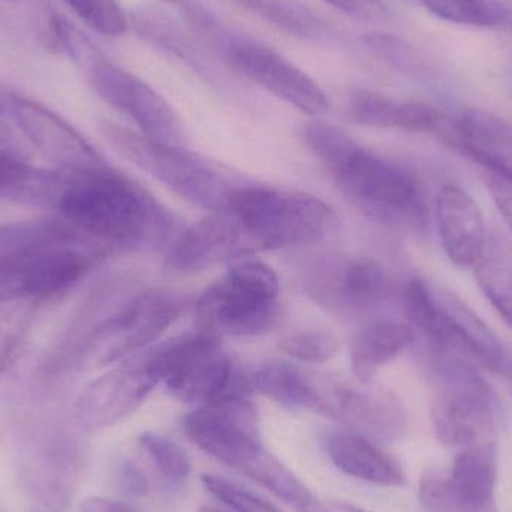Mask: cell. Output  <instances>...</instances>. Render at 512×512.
Instances as JSON below:
<instances>
[{"instance_id":"1","label":"cell","mask_w":512,"mask_h":512,"mask_svg":"<svg viewBox=\"0 0 512 512\" xmlns=\"http://www.w3.org/2000/svg\"><path fill=\"white\" fill-rule=\"evenodd\" d=\"M53 207L62 221L107 254L159 248L176 228L174 216L150 192L107 165L65 171Z\"/></svg>"},{"instance_id":"2","label":"cell","mask_w":512,"mask_h":512,"mask_svg":"<svg viewBox=\"0 0 512 512\" xmlns=\"http://www.w3.org/2000/svg\"><path fill=\"white\" fill-rule=\"evenodd\" d=\"M304 141L343 194L369 218L412 230L426 225L427 206L420 183L402 165L370 152L327 123L306 126Z\"/></svg>"},{"instance_id":"3","label":"cell","mask_w":512,"mask_h":512,"mask_svg":"<svg viewBox=\"0 0 512 512\" xmlns=\"http://www.w3.org/2000/svg\"><path fill=\"white\" fill-rule=\"evenodd\" d=\"M251 394L197 406L183 417L185 435L218 462L245 475L298 512H321L318 499L265 448Z\"/></svg>"},{"instance_id":"4","label":"cell","mask_w":512,"mask_h":512,"mask_svg":"<svg viewBox=\"0 0 512 512\" xmlns=\"http://www.w3.org/2000/svg\"><path fill=\"white\" fill-rule=\"evenodd\" d=\"M183 300L168 289H141L113 304L93 301L66 340V364L104 369L149 348L177 319Z\"/></svg>"},{"instance_id":"5","label":"cell","mask_w":512,"mask_h":512,"mask_svg":"<svg viewBox=\"0 0 512 512\" xmlns=\"http://www.w3.org/2000/svg\"><path fill=\"white\" fill-rule=\"evenodd\" d=\"M403 309L409 327L430 343L436 355L512 379V352L454 292L432 288L414 277L403 289Z\"/></svg>"},{"instance_id":"6","label":"cell","mask_w":512,"mask_h":512,"mask_svg":"<svg viewBox=\"0 0 512 512\" xmlns=\"http://www.w3.org/2000/svg\"><path fill=\"white\" fill-rule=\"evenodd\" d=\"M225 207L236 216L252 254L312 245L337 222L333 209L318 197L265 186H237Z\"/></svg>"},{"instance_id":"7","label":"cell","mask_w":512,"mask_h":512,"mask_svg":"<svg viewBox=\"0 0 512 512\" xmlns=\"http://www.w3.org/2000/svg\"><path fill=\"white\" fill-rule=\"evenodd\" d=\"M279 294V279L268 265L240 259L198 298V328L221 339L262 336L279 319Z\"/></svg>"},{"instance_id":"8","label":"cell","mask_w":512,"mask_h":512,"mask_svg":"<svg viewBox=\"0 0 512 512\" xmlns=\"http://www.w3.org/2000/svg\"><path fill=\"white\" fill-rule=\"evenodd\" d=\"M101 132L123 158L194 206L215 212L237 188L215 165L183 146L153 140L117 123H102Z\"/></svg>"},{"instance_id":"9","label":"cell","mask_w":512,"mask_h":512,"mask_svg":"<svg viewBox=\"0 0 512 512\" xmlns=\"http://www.w3.org/2000/svg\"><path fill=\"white\" fill-rule=\"evenodd\" d=\"M433 426L451 447L495 442L499 402L477 367L457 358L436 355L432 364Z\"/></svg>"},{"instance_id":"10","label":"cell","mask_w":512,"mask_h":512,"mask_svg":"<svg viewBox=\"0 0 512 512\" xmlns=\"http://www.w3.org/2000/svg\"><path fill=\"white\" fill-rule=\"evenodd\" d=\"M156 354L168 393L195 408L254 390L251 378L224 348L221 337L207 331L162 343L156 346Z\"/></svg>"},{"instance_id":"11","label":"cell","mask_w":512,"mask_h":512,"mask_svg":"<svg viewBox=\"0 0 512 512\" xmlns=\"http://www.w3.org/2000/svg\"><path fill=\"white\" fill-rule=\"evenodd\" d=\"M213 56L307 116H325L330 108L327 96L306 72L273 48L228 26L216 39Z\"/></svg>"},{"instance_id":"12","label":"cell","mask_w":512,"mask_h":512,"mask_svg":"<svg viewBox=\"0 0 512 512\" xmlns=\"http://www.w3.org/2000/svg\"><path fill=\"white\" fill-rule=\"evenodd\" d=\"M162 384L156 346L110 366L93 379L75 403L81 426L102 430L137 411L156 387Z\"/></svg>"},{"instance_id":"13","label":"cell","mask_w":512,"mask_h":512,"mask_svg":"<svg viewBox=\"0 0 512 512\" xmlns=\"http://www.w3.org/2000/svg\"><path fill=\"white\" fill-rule=\"evenodd\" d=\"M84 69L93 90L111 107L128 116L141 134L162 143L183 146L186 135L182 120L153 87L101 54L86 63Z\"/></svg>"},{"instance_id":"14","label":"cell","mask_w":512,"mask_h":512,"mask_svg":"<svg viewBox=\"0 0 512 512\" xmlns=\"http://www.w3.org/2000/svg\"><path fill=\"white\" fill-rule=\"evenodd\" d=\"M495 442L462 448L447 474L430 471L420 486L421 504L432 512H486L495 496Z\"/></svg>"},{"instance_id":"15","label":"cell","mask_w":512,"mask_h":512,"mask_svg":"<svg viewBox=\"0 0 512 512\" xmlns=\"http://www.w3.org/2000/svg\"><path fill=\"white\" fill-rule=\"evenodd\" d=\"M6 102L24 137L63 171L80 173L107 165L98 150L60 114L17 93H9Z\"/></svg>"},{"instance_id":"16","label":"cell","mask_w":512,"mask_h":512,"mask_svg":"<svg viewBox=\"0 0 512 512\" xmlns=\"http://www.w3.org/2000/svg\"><path fill=\"white\" fill-rule=\"evenodd\" d=\"M251 255L254 254L236 216L224 206L210 212L207 218L173 240L165 258V267L171 273L192 274Z\"/></svg>"},{"instance_id":"17","label":"cell","mask_w":512,"mask_h":512,"mask_svg":"<svg viewBox=\"0 0 512 512\" xmlns=\"http://www.w3.org/2000/svg\"><path fill=\"white\" fill-rule=\"evenodd\" d=\"M306 289L325 306L364 312L387 298L390 279L375 259L358 256L322 262L306 280Z\"/></svg>"},{"instance_id":"18","label":"cell","mask_w":512,"mask_h":512,"mask_svg":"<svg viewBox=\"0 0 512 512\" xmlns=\"http://www.w3.org/2000/svg\"><path fill=\"white\" fill-rule=\"evenodd\" d=\"M435 219L442 249L451 264L477 270L486 261V219L474 198L456 185L439 189Z\"/></svg>"},{"instance_id":"19","label":"cell","mask_w":512,"mask_h":512,"mask_svg":"<svg viewBox=\"0 0 512 512\" xmlns=\"http://www.w3.org/2000/svg\"><path fill=\"white\" fill-rule=\"evenodd\" d=\"M252 388L292 411H310L334 418L342 382L288 361H268L251 376Z\"/></svg>"},{"instance_id":"20","label":"cell","mask_w":512,"mask_h":512,"mask_svg":"<svg viewBox=\"0 0 512 512\" xmlns=\"http://www.w3.org/2000/svg\"><path fill=\"white\" fill-rule=\"evenodd\" d=\"M454 152L480 167H502L512 171V125L492 111L468 108L445 117L438 132Z\"/></svg>"},{"instance_id":"21","label":"cell","mask_w":512,"mask_h":512,"mask_svg":"<svg viewBox=\"0 0 512 512\" xmlns=\"http://www.w3.org/2000/svg\"><path fill=\"white\" fill-rule=\"evenodd\" d=\"M370 384H361L363 387L358 388L346 385L336 421L367 438L393 441L405 432L402 403L390 391L370 387Z\"/></svg>"},{"instance_id":"22","label":"cell","mask_w":512,"mask_h":512,"mask_svg":"<svg viewBox=\"0 0 512 512\" xmlns=\"http://www.w3.org/2000/svg\"><path fill=\"white\" fill-rule=\"evenodd\" d=\"M131 23L141 38L182 60L201 77L215 80L218 75L215 68L216 57L201 44L194 33L186 32L185 27L167 11L155 5L137 6L131 12Z\"/></svg>"},{"instance_id":"23","label":"cell","mask_w":512,"mask_h":512,"mask_svg":"<svg viewBox=\"0 0 512 512\" xmlns=\"http://www.w3.org/2000/svg\"><path fill=\"white\" fill-rule=\"evenodd\" d=\"M327 453L334 466L349 477L385 487L405 484V472L399 460L354 430L330 435Z\"/></svg>"},{"instance_id":"24","label":"cell","mask_w":512,"mask_h":512,"mask_svg":"<svg viewBox=\"0 0 512 512\" xmlns=\"http://www.w3.org/2000/svg\"><path fill=\"white\" fill-rule=\"evenodd\" d=\"M349 113L360 125L423 134H438L445 120L444 114L432 105L396 101L370 90L352 93Z\"/></svg>"},{"instance_id":"25","label":"cell","mask_w":512,"mask_h":512,"mask_svg":"<svg viewBox=\"0 0 512 512\" xmlns=\"http://www.w3.org/2000/svg\"><path fill=\"white\" fill-rule=\"evenodd\" d=\"M409 325L394 321H375L355 336L351 348L352 372L361 384H370L376 372L402 354L412 342Z\"/></svg>"},{"instance_id":"26","label":"cell","mask_w":512,"mask_h":512,"mask_svg":"<svg viewBox=\"0 0 512 512\" xmlns=\"http://www.w3.org/2000/svg\"><path fill=\"white\" fill-rule=\"evenodd\" d=\"M50 171L30 164L14 135L0 125V197L44 203Z\"/></svg>"},{"instance_id":"27","label":"cell","mask_w":512,"mask_h":512,"mask_svg":"<svg viewBox=\"0 0 512 512\" xmlns=\"http://www.w3.org/2000/svg\"><path fill=\"white\" fill-rule=\"evenodd\" d=\"M361 41L376 59L411 80L436 81L441 78V69L436 63L405 39L387 33H370Z\"/></svg>"},{"instance_id":"28","label":"cell","mask_w":512,"mask_h":512,"mask_svg":"<svg viewBox=\"0 0 512 512\" xmlns=\"http://www.w3.org/2000/svg\"><path fill=\"white\" fill-rule=\"evenodd\" d=\"M436 17L463 26L512 32V11L498 0H421Z\"/></svg>"},{"instance_id":"29","label":"cell","mask_w":512,"mask_h":512,"mask_svg":"<svg viewBox=\"0 0 512 512\" xmlns=\"http://www.w3.org/2000/svg\"><path fill=\"white\" fill-rule=\"evenodd\" d=\"M138 445L152 460L156 471L170 481H182L191 475L188 454L180 445L158 433L144 432L138 436Z\"/></svg>"},{"instance_id":"30","label":"cell","mask_w":512,"mask_h":512,"mask_svg":"<svg viewBox=\"0 0 512 512\" xmlns=\"http://www.w3.org/2000/svg\"><path fill=\"white\" fill-rule=\"evenodd\" d=\"M280 349L300 363L319 364L336 357L340 349L339 339L331 331L322 328L304 330L285 337Z\"/></svg>"},{"instance_id":"31","label":"cell","mask_w":512,"mask_h":512,"mask_svg":"<svg viewBox=\"0 0 512 512\" xmlns=\"http://www.w3.org/2000/svg\"><path fill=\"white\" fill-rule=\"evenodd\" d=\"M204 489L231 512H282L262 496L215 474L201 475Z\"/></svg>"},{"instance_id":"32","label":"cell","mask_w":512,"mask_h":512,"mask_svg":"<svg viewBox=\"0 0 512 512\" xmlns=\"http://www.w3.org/2000/svg\"><path fill=\"white\" fill-rule=\"evenodd\" d=\"M78 18L99 35H123L128 29V18L117 0H65Z\"/></svg>"},{"instance_id":"33","label":"cell","mask_w":512,"mask_h":512,"mask_svg":"<svg viewBox=\"0 0 512 512\" xmlns=\"http://www.w3.org/2000/svg\"><path fill=\"white\" fill-rule=\"evenodd\" d=\"M27 304H30L29 301H21L0 310V373L14 363L26 339L32 319V312Z\"/></svg>"},{"instance_id":"34","label":"cell","mask_w":512,"mask_h":512,"mask_svg":"<svg viewBox=\"0 0 512 512\" xmlns=\"http://www.w3.org/2000/svg\"><path fill=\"white\" fill-rule=\"evenodd\" d=\"M478 285L512 330V273L496 261H486L475 270Z\"/></svg>"},{"instance_id":"35","label":"cell","mask_w":512,"mask_h":512,"mask_svg":"<svg viewBox=\"0 0 512 512\" xmlns=\"http://www.w3.org/2000/svg\"><path fill=\"white\" fill-rule=\"evenodd\" d=\"M258 17L264 18L277 29L288 32L297 26L301 5L297 0H230Z\"/></svg>"},{"instance_id":"36","label":"cell","mask_w":512,"mask_h":512,"mask_svg":"<svg viewBox=\"0 0 512 512\" xmlns=\"http://www.w3.org/2000/svg\"><path fill=\"white\" fill-rule=\"evenodd\" d=\"M480 170L496 209L512 233V171L502 167H481Z\"/></svg>"},{"instance_id":"37","label":"cell","mask_w":512,"mask_h":512,"mask_svg":"<svg viewBox=\"0 0 512 512\" xmlns=\"http://www.w3.org/2000/svg\"><path fill=\"white\" fill-rule=\"evenodd\" d=\"M322 2L358 20H384L390 15V9L382 0H322Z\"/></svg>"},{"instance_id":"38","label":"cell","mask_w":512,"mask_h":512,"mask_svg":"<svg viewBox=\"0 0 512 512\" xmlns=\"http://www.w3.org/2000/svg\"><path fill=\"white\" fill-rule=\"evenodd\" d=\"M120 481L125 492L131 496H146L149 493V481L144 472L135 463L126 462L120 474Z\"/></svg>"},{"instance_id":"39","label":"cell","mask_w":512,"mask_h":512,"mask_svg":"<svg viewBox=\"0 0 512 512\" xmlns=\"http://www.w3.org/2000/svg\"><path fill=\"white\" fill-rule=\"evenodd\" d=\"M80 512H143L135 505L128 504V502L114 501V499L89 498L81 504Z\"/></svg>"},{"instance_id":"40","label":"cell","mask_w":512,"mask_h":512,"mask_svg":"<svg viewBox=\"0 0 512 512\" xmlns=\"http://www.w3.org/2000/svg\"><path fill=\"white\" fill-rule=\"evenodd\" d=\"M340 510H343L345 512H369L366 510H363V508L355 507V505L351 504H342L339 505Z\"/></svg>"},{"instance_id":"41","label":"cell","mask_w":512,"mask_h":512,"mask_svg":"<svg viewBox=\"0 0 512 512\" xmlns=\"http://www.w3.org/2000/svg\"><path fill=\"white\" fill-rule=\"evenodd\" d=\"M200 512H231L225 510V508H215V507H203Z\"/></svg>"},{"instance_id":"42","label":"cell","mask_w":512,"mask_h":512,"mask_svg":"<svg viewBox=\"0 0 512 512\" xmlns=\"http://www.w3.org/2000/svg\"><path fill=\"white\" fill-rule=\"evenodd\" d=\"M3 110H5V104H3L2 99H0V116H2Z\"/></svg>"},{"instance_id":"43","label":"cell","mask_w":512,"mask_h":512,"mask_svg":"<svg viewBox=\"0 0 512 512\" xmlns=\"http://www.w3.org/2000/svg\"><path fill=\"white\" fill-rule=\"evenodd\" d=\"M165 2H170V3H179V5H182L183 0H165Z\"/></svg>"}]
</instances>
